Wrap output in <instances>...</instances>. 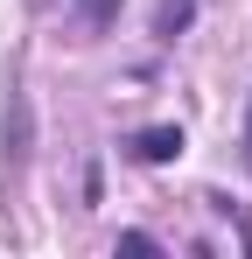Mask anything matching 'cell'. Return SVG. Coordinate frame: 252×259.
I'll return each instance as SVG.
<instances>
[{"label":"cell","instance_id":"cell-1","mask_svg":"<svg viewBox=\"0 0 252 259\" xmlns=\"http://www.w3.org/2000/svg\"><path fill=\"white\" fill-rule=\"evenodd\" d=\"M28 133H35V112H28V91L14 84L7 91V161H14V168L28 161Z\"/></svg>","mask_w":252,"mask_h":259},{"label":"cell","instance_id":"cell-2","mask_svg":"<svg viewBox=\"0 0 252 259\" xmlns=\"http://www.w3.org/2000/svg\"><path fill=\"white\" fill-rule=\"evenodd\" d=\"M126 154H133V161H175V154H182V126H147V133H133Z\"/></svg>","mask_w":252,"mask_h":259},{"label":"cell","instance_id":"cell-3","mask_svg":"<svg viewBox=\"0 0 252 259\" xmlns=\"http://www.w3.org/2000/svg\"><path fill=\"white\" fill-rule=\"evenodd\" d=\"M189 14H196V0H161V14H154V35H161V42H175V35L189 28Z\"/></svg>","mask_w":252,"mask_h":259},{"label":"cell","instance_id":"cell-4","mask_svg":"<svg viewBox=\"0 0 252 259\" xmlns=\"http://www.w3.org/2000/svg\"><path fill=\"white\" fill-rule=\"evenodd\" d=\"M70 7H77L84 28H112V21H119V0H70Z\"/></svg>","mask_w":252,"mask_h":259},{"label":"cell","instance_id":"cell-5","mask_svg":"<svg viewBox=\"0 0 252 259\" xmlns=\"http://www.w3.org/2000/svg\"><path fill=\"white\" fill-rule=\"evenodd\" d=\"M119 252H161V245H154L147 231H119Z\"/></svg>","mask_w":252,"mask_h":259},{"label":"cell","instance_id":"cell-6","mask_svg":"<svg viewBox=\"0 0 252 259\" xmlns=\"http://www.w3.org/2000/svg\"><path fill=\"white\" fill-rule=\"evenodd\" d=\"M245 147H252V105H245Z\"/></svg>","mask_w":252,"mask_h":259}]
</instances>
